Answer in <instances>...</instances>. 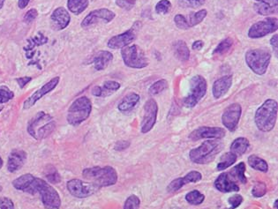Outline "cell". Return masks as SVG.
Here are the masks:
<instances>
[{"label": "cell", "instance_id": "cell-47", "mask_svg": "<svg viewBox=\"0 0 278 209\" xmlns=\"http://www.w3.org/2000/svg\"><path fill=\"white\" fill-rule=\"evenodd\" d=\"M0 209H14V203L7 197H0Z\"/></svg>", "mask_w": 278, "mask_h": 209}, {"label": "cell", "instance_id": "cell-1", "mask_svg": "<svg viewBox=\"0 0 278 209\" xmlns=\"http://www.w3.org/2000/svg\"><path fill=\"white\" fill-rule=\"evenodd\" d=\"M13 188L20 192L34 195L38 193L43 207L46 209H60L61 199L55 188L52 187L47 181L27 173L13 181Z\"/></svg>", "mask_w": 278, "mask_h": 209}, {"label": "cell", "instance_id": "cell-11", "mask_svg": "<svg viewBox=\"0 0 278 209\" xmlns=\"http://www.w3.org/2000/svg\"><path fill=\"white\" fill-rule=\"evenodd\" d=\"M278 30V19L269 17L252 24L248 30V37L251 39H259L268 34L275 33Z\"/></svg>", "mask_w": 278, "mask_h": 209}, {"label": "cell", "instance_id": "cell-7", "mask_svg": "<svg viewBox=\"0 0 278 209\" xmlns=\"http://www.w3.org/2000/svg\"><path fill=\"white\" fill-rule=\"evenodd\" d=\"M246 63L257 75H264L270 64L271 54L262 49H251L246 52Z\"/></svg>", "mask_w": 278, "mask_h": 209}, {"label": "cell", "instance_id": "cell-37", "mask_svg": "<svg viewBox=\"0 0 278 209\" xmlns=\"http://www.w3.org/2000/svg\"><path fill=\"white\" fill-rule=\"evenodd\" d=\"M205 2L206 0H178V4L182 8H198Z\"/></svg>", "mask_w": 278, "mask_h": 209}, {"label": "cell", "instance_id": "cell-44", "mask_svg": "<svg viewBox=\"0 0 278 209\" xmlns=\"http://www.w3.org/2000/svg\"><path fill=\"white\" fill-rule=\"evenodd\" d=\"M117 5L125 11H130L134 7L137 0H115Z\"/></svg>", "mask_w": 278, "mask_h": 209}, {"label": "cell", "instance_id": "cell-53", "mask_svg": "<svg viewBox=\"0 0 278 209\" xmlns=\"http://www.w3.org/2000/svg\"><path fill=\"white\" fill-rule=\"evenodd\" d=\"M3 165H4V161H3V159H2V157L0 156V170L2 169V167H3Z\"/></svg>", "mask_w": 278, "mask_h": 209}, {"label": "cell", "instance_id": "cell-19", "mask_svg": "<svg viewBox=\"0 0 278 209\" xmlns=\"http://www.w3.org/2000/svg\"><path fill=\"white\" fill-rule=\"evenodd\" d=\"M28 154L24 150L13 149L9 154L7 159V171L10 173H14L20 171L25 164Z\"/></svg>", "mask_w": 278, "mask_h": 209}, {"label": "cell", "instance_id": "cell-42", "mask_svg": "<svg viewBox=\"0 0 278 209\" xmlns=\"http://www.w3.org/2000/svg\"><path fill=\"white\" fill-rule=\"evenodd\" d=\"M141 206V201L136 195H130L124 202L123 209H139Z\"/></svg>", "mask_w": 278, "mask_h": 209}, {"label": "cell", "instance_id": "cell-4", "mask_svg": "<svg viewBox=\"0 0 278 209\" xmlns=\"http://www.w3.org/2000/svg\"><path fill=\"white\" fill-rule=\"evenodd\" d=\"M85 179L96 184L98 187H107L118 182V173L113 167H92L82 171Z\"/></svg>", "mask_w": 278, "mask_h": 209}, {"label": "cell", "instance_id": "cell-9", "mask_svg": "<svg viewBox=\"0 0 278 209\" xmlns=\"http://www.w3.org/2000/svg\"><path fill=\"white\" fill-rule=\"evenodd\" d=\"M208 90V83L205 78L201 75H194L190 81L188 94L183 101L185 107L192 109L196 106L201 99L205 96Z\"/></svg>", "mask_w": 278, "mask_h": 209}, {"label": "cell", "instance_id": "cell-40", "mask_svg": "<svg viewBox=\"0 0 278 209\" xmlns=\"http://www.w3.org/2000/svg\"><path fill=\"white\" fill-rule=\"evenodd\" d=\"M267 192V185L264 182H256L253 185L252 190V196L255 198H261L264 196Z\"/></svg>", "mask_w": 278, "mask_h": 209}, {"label": "cell", "instance_id": "cell-5", "mask_svg": "<svg viewBox=\"0 0 278 209\" xmlns=\"http://www.w3.org/2000/svg\"><path fill=\"white\" fill-rule=\"evenodd\" d=\"M223 149V144L219 140L205 141L201 146L190 151V160L197 164L210 163Z\"/></svg>", "mask_w": 278, "mask_h": 209}, {"label": "cell", "instance_id": "cell-26", "mask_svg": "<svg viewBox=\"0 0 278 209\" xmlns=\"http://www.w3.org/2000/svg\"><path fill=\"white\" fill-rule=\"evenodd\" d=\"M172 50L176 58L181 62H186L190 59V51L183 40L176 41L172 45Z\"/></svg>", "mask_w": 278, "mask_h": 209}, {"label": "cell", "instance_id": "cell-45", "mask_svg": "<svg viewBox=\"0 0 278 209\" xmlns=\"http://www.w3.org/2000/svg\"><path fill=\"white\" fill-rule=\"evenodd\" d=\"M243 197L241 195H239V194H236V195H233V196L230 197L228 199V203L229 205L231 206V208L228 209H235L237 208H239L241 203L243 202Z\"/></svg>", "mask_w": 278, "mask_h": 209}, {"label": "cell", "instance_id": "cell-25", "mask_svg": "<svg viewBox=\"0 0 278 209\" xmlns=\"http://www.w3.org/2000/svg\"><path fill=\"white\" fill-rule=\"evenodd\" d=\"M140 99H141L140 95L136 93H130V94H126L119 103L118 109L121 112H128V111H132L140 102Z\"/></svg>", "mask_w": 278, "mask_h": 209}, {"label": "cell", "instance_id": "cell-38", "mask_svg": "<svg viewBox=\"0 0 278 209\" xmlns=\"http://www.w3.org/2000/svg\"><path fill=\"white\" fill-rule=\"evenodd\" d=\"M188 182L185 178H180V179H174L172 182L170 183V184L168 185L167 187V191L169 192H175L177 191L180 190L181 188L183 187L185 184H187Z\"/></svg>", "mask_w": 278, "mask_h": 209}, {"label": "cell", "instance_id": "cell-30", "mask_svg": "<svg viewBox=\"0 0 278 209\" xmlns=\"http://www.w3.org/2000/svg\"><path fill=\"white\" fill-rule=\"evenodd\" d=\"M248 163L251 168L255 171L267 172L269 171V165L262 158L257 156L255 154H252L248 157Z\"/></svg>", "mask_w": 278, "mask_h": 209}, {"label": "cell", "instance_id": "cell-54", "mask_svg": "<svg viewBox=\"0 0 278 209\" xmlns=\"http://www.w3.org/2000/svg\"><path fill=\"white\" fill-rule=\"evenodd\" d=\"M4 1H5V0H0V9L3 8V6H4Z\"/></svg>", "mask_w": 278, "mask_h": 209}, {"label": "cell", "instance_id": "cell-13", "mask_svg": "<svg viewBox=\"0 0 278 209\" xmlns=\"http://www.w3.org/2000/svg\"><path fill=\"white\" fill-rule=\"evenodd\" d=\"M116 17V13L107 8L96 9L91 11L82 21L81 26L83 29L98 24V23H109L112 22Z\"/></svg>", "mask_w": 278, "mask_h": 209}, {"label": "cell", "instance_id": "cell-51", "mask_svg": "<svg viewBox=\"0 0 278 209\" xmlns=\"http://www.w3.org/2000/svg\"><path fill=\"white\" fill-rule=\"evenodd\" d=\"M203 47H204V42L201 40H197L192 45V48L194 51H201Z\"/></svg>", "mask_w": 278, "mask_h": 209}, {"label": "cell", "instance_id": "cell-34", "mask_svg": "<svg viewBox=\"0 0 278 209\" xmlns=\"http://www.w3.org/2000/svg\"><path fill=\"white\" fill-rule=\"evenodd\" d=\"M208 11L206 9H201L196 13H191L189 15V26L190 28L197 26L203 22V20L207 17Z\"/></svg>", "mask_w": 278, "mask_h": 209}, {"label": "cell", "instance_id": "cell-21", "mask_svg": "<svg viewBox=\"0 0 278 209\" xmlns=\"http://www.w3.org/2000/svg\"><path fill=\"white\" fill-rule=\"evenodd\" d=\"M253 5L257 13L262 16H269L278 13V0H254Z\"/></svg>", "mask_w": 278, "mask_h": 209}, {"label": "cell", "instance_id": "cell-43", "mask_svg": "<svg viewBox=\"0 0 278 209\" xmlns=\"http://www.w3.org/2000/svg\"><path fill=\"white\" fill-rule=\"evenodd\" d=\"M174 22L177 28L180 30H186L191 29L189 26L188 21L182 14H177L174 17Z\"/></svg>", "mask_w": 278, "mask_h": 209}, {"label": "cell", "instance_id": "cell-2", "mask_svg": "<svg viewBox=\"0 0 278 209\" xmlns=\"http://www.w3.org/2000/svg\"><path fill=\"white\" fill-rule=\"evenodd\" d=\"M278 102L268 99L257 109L254 122L261 132H269L274 129L278 119Z\"/></svg>", "mask_w": 278, "mask_h": 209}, {"label": "cell", "instance_id": "cell-49", "mask_svg": "<svg viewBox=\"0 0 278 209\" xmlns=\"http://www.w3.org/2000/svg\"><path fill=\"white\" fill-rule=\"evenodd\" d=\"M129 146H130V143H129L128 141H120L116 144L115 150H118V151H122V150L127 149Z\"/></svg>", "mask_w": 278, "mask_h": 209}, {"label": "cell", "instance_id": "cell-15", "mask_svg": "<svg viewBox=\"0 0 278 209\" xmlns=\"http://www.w3.org/2000/svg\"><path fill=\"white\" fill-rule=\"evenodd\" d=\"M242 108L240 103H231L223 111L222 123L230 132H235L240 123Z\"/></svg>", "mask_w": 278, "mask_h": 209}, {"label": "cell", "instance_id": "cell-56", "mask_svg": "<svg viewBox=\"0 0 278 209\" xmlns=\"http://www.w3.org/2000/svg\"><path fill=\"white\" fill-rule=\"evenodd\" d=\"M3 109H4V107L0 106V112H1V111H2V110H3Z\"/></svg>", "mask_w": 278, "mask_h": 209}, {"label": "cell", "instance_id": "cell-10", "mask_svg": "<svg viewBox=\"0 0 278 209\" xmlns=\"http://www.w3.org/2000/svg\"><path fill=\"white\" fill-rule=\"evenodd\" d=\"M66 188L72 196L78 199H85L90 197L100 189L92 182H84L77 179L69 180L66 183Z\"/></svg>", "mask_w": 278, "mask_h": 209}, {"label": "cell", "instance_id": "cell-8", "mask_svg": "<svg viewBox=\"0 0 278 209\" xmlns=\"http://www.w3.org/2000/svg\"><path fill=\"white\" fill-rule=\"evenodd\" d=\"M121 56L124 64L129 68L143 69L150 64L145 52L137 44L122 48Z\"/></svg>", "mask_w": 278, "mask_h": 209}, {"label": "cell", "instance_id": "cell-50", "mask_svg": "<svg viewBox=\"0 0 278 209\" xmlns=\"http://www.w3.org/2000/svg\"><path fill=\"white\" fill-rule=\"evenodd\" d=\"M270 44L271 46L273 48V51H274L275 54L278 55V34H274L272 36V38L270 39Z\"/></svg>", "mask_w": 278, "mask_h": 209}, {"label": "cell", "instance_id": "cell-12", "mask_svg": "<svg viewBox=\"0 0 278 209\" xmlns=\"http://www.w3.org/2000/svg\"><path fill=\"white\" fill-rule=\"evenodd\" d=\"M140 28H141V23L139 22H135L130 30H126L122 34L112 36L108 41V47L112 50H119L128 46L130 43H133V41L137 38L138 31L140 30Z\"/></svg>", "mask_w": 278, "mask_h": 209}, {"label": "cell", "instance_id": "cell-29", "mask_svg": "<svg viewBox=\"0 0 278 209\" xmlns=\"http://www.w3.org/2000/svg\"><path fill=\"white\" fill-rule=\"evenodd\" d=\"M245 172H246V164L244 162H240L229 172V175L232 179L238 180L240 183L245 184L247 182V179L245 176Z\"/></svg>", "mask_w": 278, "mask_h": 209}, {"label": "cell", "instance_id": "cell-55", "mask_svg": "<svg viewBox=\"0 0 278 209\" xmlns=\"http://www.w3.org/2000/svg\"><path fill=\"white\" fill-rule=\"evenodd\" d=\"M274 207L275 209H277V208H278V200H276V201H275Z\"/></svg>", "mask_w": 278, "mask_h": 209}, {"label": "cell", "instance_id": "cell-14", "mask_svg": "<svg viewBox=\"0 0 278 209\" xmlns=\"http://www.w3.org/2000/svg\"><path fill=\"white\" fill-rule=\"evenodd\" d=\"M158 114V105L155 100L150 98L144 105V116L141 122V131L143 134L150 132L156 123Z\"/></svg>", "mask_w": 278, "mask_h": 209}, {"label": "cell", "instance_id": "cell-35", "mask_svg": "<svg viewBox=\"0 0 278 209\" xmlns=\"http://www.w3.org/2000/svg\"><path fill=\"white\" fill-rule=\"evenodd\" d=\"M185 200L191 205H201L205 200V196L198 190H193L185 195Z\"/></svg>", "mask_w": 278, "mask_h": 209}, {"label": "cell", "instance_id": "cell-6", "mask_svg": "<svg viewBox=\"0 0 278 209\" xmlns=\"http://www.w3.org/2000/svg\"><path fill=\"white\" fill-rule=\"evenodd\" d=\"M92 111V103L87 96H81L76 99L69 107L66 120L69 124L79 126L90 118Z\"/></svg>", "mask_w": 278, "mask_h": 209}, {"label": "cell", "instance_id": "cell-23", "mask_svg": "<svg viewBox=\"0 0 278 209\" xmlns=\"http://www.w3.org/2000/svg\"><path fill=\"white\" fill-rule=\"evenodd\" d=\"M120 89L119 82L114 81H107L103 82V87L95 86L92 90V94L96 97H106Z\"/></svg>", "mask_w": 278, "mask_h": 209}, {"label": "cell", "instance_id": "cell-18", "mask_svg": "<svg viewBox=\"0 0 278 209\" xmlns=\"http://www.w3.org/2000/svg\"><path fill=\"white\" fill-rule=\"evenodd\" d=\"M71 22V16L68 11L64 7L56 8L51 16V25L54 30L60 31L68 27Z\"/></svg>", "mask_w": 278, "mask_h": 209}, {"label": "cell", "instance_id": "cell-39", "mask_svg": "<svg viewBox=\"0 0 278 209\" xmlns=\"http://www.w3.org/2000/svg\"><path fill=\"white\" fill-rule=\"evenodd\" d=\"M14 97V93L6 86L0 87V104L9 102Z\"/></svg>", "mask_w": 278, "mask_h": 209}, {"label": "cell", "instance_id": "cell-48", "mask_svg": "<svg viewBox=\"0 0 278 209\" xmlns=\"http://www.w3.org/2000/svg\"><path fill=\"white\" fill-rule=\"evenodd\" d=\"M15 81L21 89H24L30 83V81H32V78L25 76V77L17 78Z\"/></svg>", "mask_w": 278, "mask_h": 209}, {"label": "cell", "instance_id": "cell-32", "mask_svg": "<svg viewBox=\"0 0 278 209\" xmlns=\"http://www.w3.org/2000/svg\"><path fill=\"white\" fill-rule=\"evenodd\" d=\"M232 45H233L232 38L227 37V38L223 39L215 49L213 55L223 56L224 54H226L227 52L231 50Z\"/></svg>", "mask_w": 278, "mask_h": 209}, {"label": "cell", "instance_id": "cell-20", "mask_svg": "<svg viewBox=\"0 0 278 209\" xmlns=\"http://www.w3.org/2000/svg\"><path fill=\"white\" fill-rule=\"evenodd\" d=\"M215 187L216 190H218L219 192L224 193L240 191V186L231 179L229 173L226 172L218 176V178L215 181Z\"/></svg>", "mask_w": 278, "mask_h": 209}, {"label": "cell", "instance_id": "cell-28", "mask_svg": "<svg viewBox=\"0 0 278 209\" xmlns=\"http://www.w3.org/2000/svg\"><path fill=\"white\" fill-rule=\"evenodd\" d=\"M90 0H67V8L71 13L79 15L88 8Z\"/></svg>", "mask_w": 278, "mask_h": 209}, {"label": "cell", "instance_id": "cell-3", "mask_svg": "<svg viewBox=\"0 0 278 209\" xmlns=\"http://www.w3.org/2000/svg\"><path fill=\"white\" fill-rule=\"evenodd\" d=\"M55 128L56 122L52 116L44 111H39L32 119H30L27 131L34 140L42 141L51 135Z\"/></svg>", "mask_w": 278, "mask_h": 209}, {"label": "cell", "instance_id": "cell-46", "mask_svg": "<svg viewBox=\"0 0 278 209\" xmlns=\"http://www.w3.org/2000/svg\"><path fill=\"white\" fill-rule=\"evenodd\" d=\"M37 16H38L37 10L34 8L30 9L25 13V15L23 17V22L29 24V23L34 22V20L37 18Z\"/></svg>", "mask_w": 278, "mask_h": 209}, {"label": "cell", "instance_id": "cell-33", "mask_svg": "<svg viewBox=\"0 0 278 209\" xmlns=\"http://www.w3.org/2000/svg\"><path fill=\"white\" fill-rule=\"evenodd\" d=\"M44 176L49 183H60L62 180L60 172L53 165H48L46 167L44 171Z\"/></svg>", "mask_w": 278, "mask_h": 209}, {"label": "cell", "instance_id": "cell-41", "mask_svg": "<svg viewBox=\"0 0 278 209\" xmlns=\"http://www.w3.org/2000/svg\"><path fill=\"white\" fill-rule=\"evenodd\" d=\"M171 1L169 0H160L155 5V13L158 14H167L171 11Z\"/></svg>", "mask_w": 278, "mask_h": 209}, {"label": "cell", "instance_id": "cell-57", "mask_svg": "<svg viewBox=\"0 0 278 209\" xmlns=\"http://www.w3.org/2000/svg\"><path fill=\"white\" fill-rule=\"evenodd\" d=\"M1 189H2V187H0V192H1Z\"/></svg>", "mask_w": 278, "mask_h": 209}, {"label": "cell", "instance_id": "cell-31", "mask_svg": "<svg viewBox=\"0 0 278 209\" xmlns=\"http://www.w3.org/2000/svg\"><path fill=\"white\" fill-rule=\"evenodd\" d=\"M237 155L231 153V152H227L225 154H222L218 164H217V171H221L223 170H226L227 168L231 167L232 164L235 163L237 161Z\"/></svg>", "mask_w": 278, "mask_h": 209}, {"label": "cell", "instance_id": "cell-17", "mask_svg": "<svg viewBox=\"0 0 278 209\" xmlns=\"http://www.w3.org/2000/svg\"><path fill=\"white\" fill-rule=\"evenodd\" d=\"M60 77L53 78L46 84H44L41 89L36 90L34 94H31L29 98L25 100V102L23 103V109L29 110L30 108H32L35 103L38 102L40 99L43 98L44 95H46L50 92H52V90H55L57 86L59 85V83H60Z\"/></svg>", "mask_w": 278, "mask_h": 209}, {"label": "cell", "instance_id": "cell-24", "mask_svg": "<svg viewBox=\"0 0 278 209\" xmlns=\"http://www.w3.org/2000/svg\"><path fill=\"white\" fill-rule=\"evenodd\" d=\"M113 60L112 53L108 51H101L96 53L93 59V64L96 71H103Z\"/></svg>", "mask_w": 278, "mask_h": 209}, {"label": "cell", "instance_id": "cell-36", "mask_svg": "<svg viewBox=\"0 0 278 209\" xmlns=\"http://www.w3.org/2000/svg\"><path fill=\"white\" fill-rule=\"evenodd\" d=\"M167 88H168V81L164 79H162V80L155 81L154 83L150 86L149 93L150 95H156V94L162 93L163 90H166Z\"/></svg>", "mask_w": 278, "mask_h": 209}, {"label": "cell", "instance_id": "cell-22", "mask_svg": "<svg viewBox=\"0 0 278 209\" xmlns=\"http://www.w3.org/2000/svg\"><path fill=\"white\" fill-rule=\"evenodd\" d=\"M232 85V76L225 75L215 81L212 87V94L215 99H220L230 90Z\"/></svg>", "mask_w": 278, "mask_h": 209}, {"label": "cell", "instance_id": "cell-27", "mask_svg": "<svg viewBox=\"0 0 278 209\" xmlns=\"http://www.w3.org/2000/svg\"><path fill=\"white\" fill-rule=\"evenodd\" d=\"M250 147V142L247 138L240 137L231 143V152L236 155L244 154Z\"/></svg>", "mask_w": 278, "mask_h": 209}, {"label": "cell", "instance_id": "cell-52", "mask_svg": "<svg viewBox=\"0 0 278 209\" xmlns=\"http://www.w3.org/2000/svg\"><path fill=\"white\" fill-rule=\"evenodd\" d=\"M30 2V0H18V6L20 9L26 8Z\"/></svg>", "mask_w": 278, "mask_h": 209}, {"label": "cell", "instance_id": "cell-16", "mask_svg": "<svg viewBox=\"0 0 278 209\" xmlns=\"http://www.w3.org/2000/svg\"><path fill=\"white\" fill-rule=\"evenodd\" d=\"M225 130L222 127H210V126H201L195 129L190 133L189 139L197 141L202 139L208 140H221L225 136Z\"/></svg>", "mask_w": 278, "mask_h": 209}]
</instances>
